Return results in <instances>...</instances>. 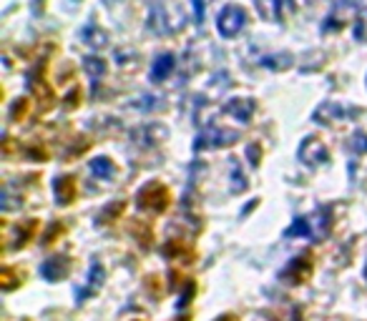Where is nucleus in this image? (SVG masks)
Here are the masks:
<instances>
[{"label": "nucleus", "mask_w": 367, "mask_h": 321, "mask_svg": "<svg viewBox=\"0 0 367 321\" xmlns=\"http://www.w3.org/2000/svg\"><path fill=\"white\" fill-rule=\"evenodd\" d=\"M332 226L330 209H317L315 213H309L304 219H297L294 226L287 231V236H307V239H322Z\"/></svg>", "instance_id": "obj_1"}, {"label": "nucleus", "mask_w": 367, "mask_h": 321, "mask_svg": "<svg viewBox=\"0 0 367 321\" xmlns=\"http://www.w3.org/2000/svg\"><path fill=\"white\" fill-rule=\"evenodd\" d=\"M171 204V193L169 189L159 181H151L148 186L139 191V209L148 213H164Z\"/></svg>", "instance_id": "obj_2"}, {"label": "nucleus", "mask_w": 367, "mask_h": 321, "mask_svg": "<svg viewBox=\"0 0 367 321\" xmlns=\"http://www.w3.org/2000/svg\"><path fill=\"white\" fill-rule=\"evenodd\" d=\"M312 271H315V261H312V254H300L294 256L292 261L287 263V269L282 271V281L289 286H300L307 284L312 278Z\"/></svg>", "instance_id": "obj_3"}, {"label": "nucleus", "mask_w": 367, "mask_h": 321, "mask_svg": "<svg viewBox=\"0 0 367 321\" xmlns=\"http://www.w3.org/2000/svg\"><path fill=\"white\" fill-rule=\"evenodd\" d=\"M239 139L236 131H229V128H221V126L209 123L204 131L199 133L197 139V151H206V148H221V146H232L234 141Z\"/></svg>", "instance_id": "obj_4"}, {"label": "nucleus", "mask_w": 367, "mask_h": 321, "mask_svg": "<svg viewBox=\"0 0 367 321\" xmlns=\"http://www.w3.org/2000/svg\"><path fill=\"white\" fill-rule=\"evenodd\" d=\"M362 8H357L353 0H337L335 5H332L330 15H327V21H324L322 30L324 33H332V30H340L342 25H347L350 21H355L357 15H360Z\"/></svg>", "instance_id": "obj_5"}, {"label": "nucleus", "mask_w": 367, "mask_h": 321, "mask_svg": "<svg viewBox=\"0 0 367 321\" xmlns=\"http://www.w3.org/2000/svg\"><path fill=\"white\" fill-rule=\"evenodd\" d=\"M244 25H247V13H244V8L227 5L219 13V23H216V28H219V33L224 38H234Z\"/></svg>", "instance_id": "obj_6"}, {"label": "nucleus", "mask_w": 367, "mask_h": 321, "mask_svg": "<svg viewBox=\"0 0 367 321\" xmlns=\"http://www.w3.org/2000/svg\"><path fill=\"white\" fill-rule=\"evenodd\" d=\"M300 158L304 160L307 166L317 168V166H322V163H327V158H330V151H327V146H324V143L317 139V136H309V139L302 141Z\"/></svg>", "instance_id": "obj_7"}, {"label": "nucleus", "mask_w": 367, "mask_h": 321, "mask_svg": "<svg viewBox=\"0 0 367 321\" xmlns=\"http://www.w3.org/2000/svg\"><path fill=\"white\" fill-rule=\"evenodd\" d=\"M254 108H257V103L252 101V98H229L227 106H224V113L234 116L239 123H247L252 113H254Z\"/></svg>", "instance_id": "obj_8"}, {"label": "nucleus", "mask_w": 367, "mask_h": 321, "mask_svg": "<svg viewBox=\"0 0 367 321\" xmlns=\"http://www.w3.org/2000/svg\"><path fill=\"white\" fill-rule=\"evenodd\" d=\"M38 234V221L36 219H28L23 221V224H18V226H13V236H10V243H8V248H23L28 241H33V236Z\"/></svg>", "instance_id": "obj_9"}, {"label": "nucleus", "mask_w": 367, "mask_h": 321, "mask_svg": "<svg viewBox=\"0 0 367 321\" xmlns=\"http://www.w3.org/2000/svg\"><path fill=\"white\" fill-rule=\"evenodd\" d=\"M347 113H353V110L345 108V106H340V103H335V101H327L317 108L315 118H317V123H335V121H342Z\"/></svg>", "instance_id": "obj_10"}, {"label": "nucleus", "mask_w": 367, "mask_h": 321, "mask_svg": "<svg viewBox=\"0 0 367 321\" xmlns=\"http://www.w3.org/2000/svg\"><path fill=\"white\" fill-rule=\"evenodd\" d=\"M68 269H71V261L56 256V259L43 261V266H41V276H43L45 281H60L63 276H68Z\"/></svg>", "instance_id": "obj_11"}, {"label": "nucleus", "mask_w": 367, "mask_h": 321, "mask_svg": "<svg viewBox=\"0 0 367 321\" xmlns=\"http://www.w3.org/2000/svg\"><path fill=\"white\" fill-rule=\"evenodd\" d=\"M174 68H177L174 56H171V53H162V56L154 60V66H151V80L162 83V80H166L171 73H174Z\"/></svg>", "instance_id": "obj_12"}, {"label": "nucleus", "mask_w": 367, "mask_h": 321, "mask_svg": "<svg viewBox=\"0 0 367 321\" xmlns=\"http://www.w3.org/2000/svg\"><path fill=\"white\" fill-rule=\"evenodd\" d=\"M76 191H78V186H76L74 176H63V178L56 181V198H58V204H63V206L74 204Z\"/></svg>", "instance_id": "obj_13"}, {"label": "nucleus", "mask_w": 367, "mask_h": 321, "mask_svg": "<svg viewBox=\"0 0 367 321\" xmlns=\"http://www.w3.org/2000/svg\"><path fill=\"white\" fill-rule=\"evenodd\" d=\"M254 321H302V311L297 307L292 309H269V311H262L257 314Z\"/></svg>", "instance_id": "obj_14"}, {"label": "nucleus", "mask_w": 367, "mask_h": 321, "mask_svg": "<svg viewBox=\"0 0 367 321\" xmlns=\"http://www.w3.org/2000/svg\"><path fill=\"white\" fill-rule=\"evenodd\" d=\"M164 254L169 256V259H177V261H184V263L194 261V248L186 246V243H184V241H179V239L169 241V243L164 246Z\"/></svg>", "instance_id": "obj_15"}, {"label": "nucleus", "mask_w": 367, "mask_h": 321, "mask_svg": "<svg viewBox=\"0 0 367 321\" xmlns=\"http://www.w3.org/2000/svg\"><path fill=\"white\" fill-rule=\"evenodd\" d=\"M285 3L282 0H257V13L269 23H277L282 18Z\"/></svg>", "instance_id": "obj_16"}, {"label": "nucleus", "mask_w": 367, "mask_h": 321, "mask_svg": "<svg viewBox=\"0 0 367 321\" xmlns=\"http://www.w3.org/2000/svg\"><path fill=\"white\" fill-rule=\"evenodd\" d=\"M83 71L89 73V78L93 80V83H98V80L106 75V60L89 56V58H83Z\"/></svg>", "instance_id": "obj_17"}, {"label": "nucleus", "mask_w": 367, "mask_h": 321, "mask_svg": "<svg viewBox=\"0 0 367 321\" xmlns=\"http://www.w3.org/2000/svg\"><path fill=\"white\" fill-rule=\"evenodd\" d=\"M21 284H23V271L10 269V266L0 271V289H3V292H13V289H18Z\"/></svg>", "instance_id": "obj_18"}, {"label": "nucleus", "mask_w": 367, "mask_h": 321, "mask_svg": "<svg viewBox=\"0 0 367 321\" xmlns=\"http://www.w3.org/2000/svg\"><path fill=\"white\" fill-rule=\"evenodd\" d=\"M101 281H103V266L101 263H93V266H91V274H89V284H86L83 292H78V299H86V296L96 294V289L101 286Z\"/></svg>", "instance_id": "obj_19"}, {"label": "nucleus", "mask_w": 367, "mask_h": 321, "mask_svg": "<svg viewBox=\"0 0 367 321\" xmlns=\"http://www.w3.org/2000/svg\"><path fill=\"white\" fill-rule=\"evenodd\" d=\"M91 171L96 176H101L103 181H109L111 176H113V163L109 158H93L91 160Z\"/></svg>", "instance_id": "obj_20"}, {"label": "nucleus", "mask_w": 367, "mask_h": 321, "mask_svg": "<svg viewBox=\"0 0 367 321\" xmlns=\"http://www.w3.org/2000/svg\"><path fill=\"white\" fill-rule=\"evenodd\" d=\"M83 38H86V43L93 45V48H101L106 43V33L101 28H96V25H89V28L83 30Z\"/></svg>", "instance_id": "obj_21"}, {"label": "nucleus", "mask_w": 367, "mask_h": 321, "mask_svg": "<svg viewBox=\"0 0 367 321\" xmlns=\"http://www.w3.org/2000/svg\"><path fill=\"white\" fill-rule=\"evenodd\" d=\"M355 38L367 40V10H360V15L355 18Z\"/></svg>", "instance_id": "obj_22"}, {"label": "nucleus", "mask_w": 367, "mask_h": 321, "mask_svg": "<svg viewBox=\"0 0 367 321\" xmlns=\"http://www.w3.org/2000/svg\"><path fill=\"white\" fill-rule=\"evenodd\" d=\"M25 113H28V101H25V98H18V101L13 103L10 116H13V121H18V118H25Z\"/></svg>", "instance_id": "obj_23"}, {"label": "nucleus", "mask_w": 367, "mask_h": 321, "mask_svg": "<svg viewBox=\"0 0 367 321\" xmlns=\"http://www.w3.org/2000/svg\"><path fill=\"white\" fill-rule=\"evenodd\" d=\"M124 211V201H118V204H113L109 209V211L106 213H101V216H98V221H103V224H111V219H113V216H116V213H121Z\"/></svg>", "instance_id": "obj_24"}, {"label": "nucleus", "mask_w": 367, "mask_h": 321, "mask_svg": "<svg viewBox=\"0 0 367 321\" xmlns=\"http://www.w3.org/2000/svg\"><path fill=\"white\" fill-rule=\"evenodd\" d=\"M63 231H66V228H63V224H53V226L48 228V234L43 236V243H53V241H56V236H60Z\"/></svg>", "instance_id": "obj_25"}, {"label": "nucleus", "mask_w": 367, "mask_h": 321, "mask_svg": "<svg viewBox=\"0 0 367 321\" xmlns=\"http://www.w3.org/2000/svg\"><path fill=\"white\" fill-rule=\"evenodd\" d=\"M206 3H209V0H194V15H197V21H199V23H204Z\"/></svg>", "instance_id": "obj_26"}, {"label": "nucleus", "mask_w": 367, "mask_h": 321, "mask_svg": "<svg viewBox=\"0 0 367 321\" xmlns=\"http://www.w3.org/2000/svg\"><path fill=\"white\" fill-rule=\"evenodd\" d=\"M249 158H252V166H257L259 163V146H249Z\"/></svg>", "instance_id": "obj_27"}, {"label": "nucleus", "mask_w": 367, "mask_h": 321, "mask_svg": "<svg viewBox=\"0 0 367 321\" xmlns=\"http://www.w3.org/2000/svg\"><path fill=\"white\" fill-rule=\"evenodd\" d=\"M76 98H78V91H74V93H71V95H68V98H66V108H76V106H78V101H76Z\"/></svg>", "instance_id": "obj_28"}, {"label": "nucleus", "mask_w": 367, "mask_h": 321, "mask_svg": "<svg viewBox=\"0 0 367 321\" xmlns=\"http://www.w3.org/2000/svg\"><path fill=\"white\" fill-rule=\"evenodd\" d=\"M216 321H236V316L234 314H224V316H219Z\"/></svg>", "instance_id": "obj_29"}, {"label": "nucleus", "mask_w": 367, "mask_h": 321, "mask_svg": "<svg viewBox=\"0 0 367 321\" xmlns=\"http://www.w3.org/2000/svg\"><path fill=\"white\" fill-rule=\"evenodd\" d=\"M177 321H191V319H189V316H184V319H177Z\"/></svg>", "instance_id": "obj_30"}, {"label": "nucleus", "mask_w": 367, "mask_h": 321, "mask_svg": "<svg viewBox=\"0 0 367 321\" xmlns=\"http://www.w3.org/2000/svg\"><path fill=\"white\" fill-rule=\"evenodd\" d=\"M365 278H367V266H365Z\"/></svg>", "instance_id": "obj_31"}, {"label": "nucleus", "mask_w": 367, "mask_h": 321, "mask_svg": "<svg viewBox=\"0 0 367 321\" xmlns=\"http://www.w3.org/2000/svg\"><path fill=\"white\" fill-rule=\"evenodd\" d=\"M335 321H340V319H335Z\"/></svg>", "instance_id": "obj_32"}, {"label": "nucleus", "mask_w": 367, "mask_h": 321, "mask_svg": "<svg viewBox=\"0 0 367 321\" xmlns=\"http://www.w3.org/2000/svg\"><path fill=\"white\" fill-rule=\"evenodd\" d=\"M25 321H28V319H25Z\"/></svg>", "instance_id": "obj_33"}]
</instances>
